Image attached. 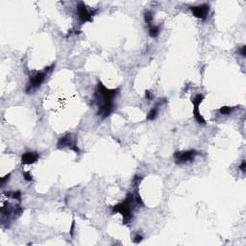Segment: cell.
<instances>
[{"label": "cell", "instance_id": "4fadbf2b", "mask_svg": "<svg viewBox=\"0 0 246 246\" xmlns=\"http://www.w3.org/2000/svg\"><path fill=\"white\" fill-rule=\"evenodd\" d=\"M153 14L151 11H146V12L144 13V20H145V23H146L149 26L153 25Z\"/></svg>", "mask_w": 246, "mask_h": 246}, {"label": "cell", "instance_id": "8fae6325", "mask_svg": "<svg viewBox=\"0 0 246 246\" xmlns=\"http://www.w3.org/2000/svg\"><path fill=\"white\" fill-rule=\"evenodd\" d=\"M148 33H149V36L151 37V38H157L159 35H160V33H161V29H160V27L159 26H157V25H151V26H149V31H148Z\"/></svg>", "mask_w": 246, "mask_h": 246}, {"label": "cell", "instance_id": "5b68a950", "mask_svg": "<svg viewBox=\"0 0 246 246\" xmlns=\"http://www.w3.org/2000/svg\"><path fill=\"white\" fill-rule=\"evenodd\" d=\"M76 140H77L76 138H72L71 134L68 133V134H65L64 136H63L59 139V140L57 142V148L61 149V148L68 147L70 150L74 151L76 154H80V149L77 146Z\"/></svg>", "mask_w": 246, "mask_h": 246}, {"label": "cell", "instance_id": "5bb4252c", "mask_svg": "<svg viewBox=\"0 0 246 246\" xmlns=\"http://www.w3.org/2000/svg\"><path fill=\"white\" fill-rule=\"evenodd\" d=\"M234 107H228V106H224V107H221L219 110H218V111L219 113L221 114V115H223V116H228V115H231L233 111H234Z\"/></svg>", "mask_w": 246, "mask_h": 246}, {"label": "cell", "instance_id": "6da1fadb", "mask_svg": "<svg viewBox=\"0 0 246 246\" xmlns=\"http://www.w3.org/2000/svg\"><path fill=\"white\" fill-rule=\"evenodd\" d=\"M120 92L119 88H108L102 82H98L94 91V102L97 105V116L102 119L110 116L115 110V98Z\"/></svg>", "mask_w": 246, "mask_h": 246}, {"label": "cell", "instance_id": "7402d4cb", "mask_svg": "<svg viewBox=\"0 0 246 246\" xmlns=\"http://www.w3.org/2000/svg\"><path fill=\"white\" fill-rule=\"evenodd\" d=\"M74 229H75V221L73 220V221H72V224H71V227H70V231H69V233H70V236H71V237H73V234H74Z\"/></svg>", "mask_w": 246, "mask_h": 246}, {"label": "cell", "instance_id": "8992f818", "mask_svg": "<svg viewBox=\"0 0 246 246\" xmlns=\"http://www.w3.org/2000/svg\"><path fill=\"white\" fill-rule=\"evenodd\" d=\"M97 12L96 10L94 11H88V7L84 2H79L77 5V16L79 18L81 23H85V22H92V17L95 15Z\"/></svg>", "mask_w": 246, "mask_h": 246}, {"label": "cell", "instance_id": "ac0fdd59", "mask_svg": "<svg viewBox=\"0 0 246 246\" xmlns=\"http://www.w3.org/2000/svg\"><path fill=\"white\" fill-rule=\"evenodd\" d=\"M142 239H143V237L140 236V234H137L135 236V238H134V242H135V243H140L142 241Z\"/></svg>", "mask_w": 246, "mask_h": 246}, {"label": "cell", "instance_id": "d6986e66", "mask_svg": "<svg viewBox=\"0 0 246 246\" xmlns=\"http://www.w3.org/2000/svg\"><path fill=\"white\" fill-rule=\"evenodd\" d=\"M239 53L242 56L243 58L246 57V46L245 45H242L239 49Z\"/></svg>", "mask_w": 246, "mask_h": 246}, {"label": "cell", "instance_id": "277c9868", "mask_svg": "<svg viewBox=\"0 0 246 246\" xmlns=\"http://www.w3.org/2000/svg\"><path fill=\"white\" fill-rule=\"evenodd\" d=\"M198 152L195 149L186 150V151H177L174 153L173 157L177 164H185L187 163L194 162Z\"/></svg>", "mask_w": 246, "mask_h": 246}, {"label": "cell", "instance_id": "44dd1931", "mask_svg": "<svg viewBox=\"0 0 246 246\" xmlns=\"http://www.w3.org/2000/svg\"><path fill=\"white\" fill-rule=\"evenodd\" d=\"M239 169L244 173L245 172V170H246V162H245V160H243L242 162H241V163H240V165H239Z\"/></svg>", "mask_w": 246, "mask_h": 246}, {"label": "cell", "instance_id": "9c48e42d", "mask_svg": "<svg viewBox=\"0 0 246 246\" xmlns=\"http://www.w3.org/2000/svg\"><path fill=\"white\" fill-rule=\"evenodd\" d=\"M40 158V154L37 152H26L21 157V164H33L37 163Z\"/></svg>", "mask_w": 246, "mask_h": 246}, {"label": "cell", "instance_id": "ba28073f", "mask_svg": "<svg viewBox=\"0 0 246 246\" xmlns=\"http://www.w3.org/2000/svg\"><path fill=\"white\" fill-rule=\"evenodd\" d=\"M189 9H191L192 15L195 17L202 19V20L207 19L208 15L210 13V5L207 3L196 5V6H192V7H189Z\"/></svg>", "mask_w": 246, "mask_h": 246}, {"label": "cell", "instance_id": "e0dca14e", "mask_svg": "<svg viewBox=\"0 0 246 246\" xmlns=\"http://www.w3.org/2000/svg\"><path fill=\"white\" fill-rule=\"evenodd\" d=\"M10 177H11V173L7 174L6 176H4V177H2L1 179H0V182H1V187H4L5 186L6 182L10 180Z\"/></svg>", "mask_w": 246, "mask_h": 246}, {"label": "cell", "instance_id": "52a82bcc", "mask_svg": "<svg viewBox=\"0 0 246 246\" xmlns=\"http://www.w3.org/2000/svg\"><path fill=\"white\" fill-rule=\"evenodd\" d=\"M204 99H205V97H204V95L202 93L196 94L193 97V99H192V102L193 104V116H194V118L197 121V123H199V124H201V125H205L207 123L205 118L202 116V115H201L200 111H199V106H200L201 103H202V101Z\"/></svg>", "mask_w": 246, "mask_h": 246}, {"label": "cell", "instance_id": "603a6c76", "mask_svg": "<svg viewBox=\"0 0 246 246\" xmlns=\"http://www.w3.org/2000/svg\"><path fill=\"white\" fill-rule=\"evenodd\" d=\"M145 98L148 99V100H152L153 95L151 94V92H150L149 91H146V92H145Z\"/></svg>", "mask_w": 246, "mask_h": 246}, {"label": "cell", "instance_id": "2e32d148", "mask_svg": "<svg viewBox=\"0 0 246 246\" xmlns=\"http://www.w3.org/2000/svg\"><path fill=\"white\" fill-rule=\"evenodd\" d=\"M22 174H23V177H24V180H25V181H27V182H31V181L33 180V176H32V174H31L30 171H24Z\"/></svg>", "mask_w": 246, "mask_h": 246}, {"label": "cell", "instance_id": "7c38bea8", "mask_svg": "<svg viewBox=\"0 0 246 246\" xmlns=\"http://www.w3.org/2000/svg\"><path fill=\"white\" fill-rule=\"evenodd\" d=\"M4 194L7 197H9V198H13V199L18 200L19 202L21 201V192L20 191H17V192H5Z\"/></svg>", "mask_w": 246, "mask_h": 246}, {"label": "cell", "instance_id": "3957f363", "mask_svg": "<svg viewBox=\"0 0 246 246\" xmlns=\"http://www.w3.org/2000/svg\"><path fill=\"white\" fill-rule=\"evenodd\" d=\"M46 74L47 73L43 70V71H38L34 75H32L25 88V92L32 93L33 92H35L37 88H39L42 85V83L45 81Z\"/></svg>", "mask_w": 246, "mask_h": 246}, {"label": "cell", "instance_id": "30bf717a", "mask_svg": "<svg viewBox=\"0 0 246 246\" xmlns=\"http://www.w3.org/2000/svg\"><path fill=\"white\" fill-rule=\"evenodd\" d=\"M165 103L166 102V100L163 99V101H162V99H160V101L155 105V107H153L150 111H149V113L146 116V119L147 120H150V121H153L155 120L156 118H157L158 116V113H159V107L163 104V103Z\"/></svg>", "mask_w": 246, "mask_h": 246}, {"label": "cell", "instance_id": "7a4b0ae2", "mask_svg": "<svg viewBox=\"0 0 246 246\" xmlns=\"http://www.w3.org/2000/svg\"><path fill=\"white\" fill-rule=\"evenodd\" d=\"M137 204L134 197V192H129L123 202L113 207V212H118L123 217V224H128L133 217V207Z\"/></svg>", "mask_w": 246, "mask_h": 246}, {"label": "cell", "instance_id": "ffe728a7", "mask_svg": "<svg viewBox=\"0 0 246 246\" xmlns=\"http://www.w3.org/2000/svg\"><path fill=\"white\" fill-rule=\"evenodd\" d=\"M54 69H55V63L52 64H50V65H48V66H46V68H44L43 70L45 71L46 73H48V72H51Z\"/></svg>", "mask_w": 246, "mask_h": 246}, {"label": "cell", "instance_id": "9a60e30c", "mask_svg": "<svg viewBox=\"0 0 246 246\" xmlns=\"http://www.w3.org/2000/svg\"><path fill=\"white\" fill-rule=\"evenodd\" d=\"M142 179H143V177H141L140 175H136L135 177H134V179H133V186L138 187L140 186V182L142 181Z\"/></svg>", "mask_w": 246, "mask_h": 246}]
</instances>
